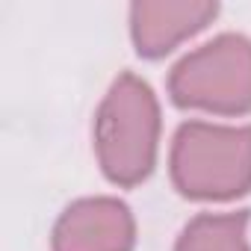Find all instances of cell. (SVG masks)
Returning a JSON list of instances; mask_svg holds the SVG:
<instances>
[{
	"mask_svg": "<svg viewBox=\"0 0 251 251\" xmlns=\"http://www.w3.org/2000/svg\"><path fill=\"white\" fill-rule=\"evenodd\" d=\"M160 103L154 89L124 71L109 86L95 115V154L100 172L115 186L142 183L157 163Z\"/></svg>",
	"mask_w": 251,
	"mask_h": 251,
	"instance_id": "obj_1",
	"label": "cell"
},
{
	"mask_svg": "<svg viewBox=\"0 0 251 251\" xmlns=\"http://www.w3.org/2000/svg\"><path fill=\"white\" fill-rule=\"evenodd\" d=\"M172 180L195 201H230L251 189V124L186 121L172 142Z\"/></svg>",
	"mask_w": 251,
	"mask_h": 251,
	"instance_id": "obj_2",
	"label": "cell"
},
{
	"mask_svg": "<svg viewBox=\"0 0 251 251\" xmlns=\"http://www.w3.org/2000/svg\"><path fill=\"white\" fill-rule=\"evenodd\" d=\"M169 95L183 109L216 115L251 112V39L222 33L186 53L169 74Z\"/></svg>",
	"mask_w": 251,
	"mask_h": 251,
	"instance_id": "obj_3",
	"label": "cell"
},
{
	"mask_svg": "<svg viewBox=\"0 0 251 251\" xmlns=\"http://www.w3.org/2000/svg\"><path fill=\"white\" fill-rule=\"evenodd\" d=\"M136 222L130 207L109 198L74 201L53 227V251H133Z\"/></svg>",
	"mask_w": 251,
	"mask_h": 251,
	"instance_id": "obj_4",
	"label": "cell"
},
{
	"mask_svg": "<svg viewBox=\"0 0 251 251\" xmlns=\"http://www.w3.org/2000/svg\"><path fill=\"white\" fill-rule=\"evenodd\" d=\"M219 15L210 0H139L130 6V36L139 56L160 59Z\"/></svg>",
	"mask_w": 251,
	"mask_h": 251,
	"instance_id": "obj_5",
	"label": "cell"
},
{
	"mask_svg": "<svg viewBox=\"0 0 251 251\" xmlns=\"http://www.w3.org/2000/svg\"><path fill=\"white\" fill-rule=\"evenodd\" d=\"M175 251H251L248 213H201L177 236Z\"/></svg>",
	"mask_w": 251,
	"mask_h": 251,
	"instance_id": "obj_6",
	"label": "cell"
}]
</instances>
